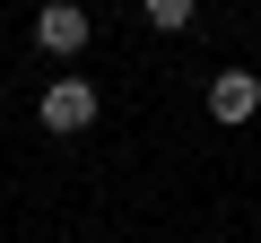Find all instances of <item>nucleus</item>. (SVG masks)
Masks as SVG:
<instances>
[{
  "instance_id": "1",
  "label": "nucleus",
  "mask_w": 261,
  "mask_h": 243,
  "mask_svg": "<svg viewBox=\"0 0 261 243\" xmlns=\"http://www.w3.org/2000/svg\"><path fill=\"white\" fill-rule=\"evenodd\" d=\"M96 104H105V96H96L87 78H53V87L35 96V113H44V131H61V139H70V131H87V122H96Z\"/></svg>"
},
{
  "instance_id": "2",
  "label": "nucleus",
  "mask_w": 261,
  "mask_h": 243,
  "mask_svg": "<svg viewBox=\"0 0 261 243\" xmlns=\"http://www.w3.org/2000/svg\"><path fill=\"white\" fill-rule=\"evenodd\" d=\"M87 35H96V26H87V9H79V0H53V9L35 18V44H44L53 61H79V52H87Z\"/></svg>"
},
{
  "instance_id": "3",
  "label": "nucleus",
  "mask_w": 261,
  "mask_h": 243,
  "mask_svg": "<svg viewBox=\"0 0 261 243\" xmlns=\"http://www.w3.org/2000/svg\"><path fill=\"white\" fill-rule=\"evenodd\" d=\"M209 113L226 122V131H235V122H252V113H261V78H252V70H226V78H209Z\"/></svg>"
},
{
  "instance_id": "4",
  "label": "nucleus",
  "mask_w": 261,
  "mask_h": 243,
  "mask_svg": "<svg viewBox=\"0 0 261 243\" xmlns=\"http://www.w3.org/2000/svg\"><path fill=\"white\" fill-rule=\"evenodd\" d=\"M192 9H200V0H148V26H166V35H183V26H192Z\"/></svg>"
}]
</instances>
